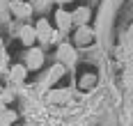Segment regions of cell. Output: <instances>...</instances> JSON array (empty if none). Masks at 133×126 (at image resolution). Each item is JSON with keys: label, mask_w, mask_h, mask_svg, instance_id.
Instances as JSON below:
<instances>
[{"label": "cell", "mask_w": 133, "mask_h": 126, "mask_svg": "<svg viewBox=\"0 0 133 126\" xmlns=\"http://www.w3.org/2000/svg\"><path fill=\"white\" fill-rule=\"evenodd\" d=\"M37 39H41L44 44H48V41L55 39V32L51 30V23H48L46 18H41L39 23H37Z\"/></svg>", "instance_id": "6da1fadb"}, {"label": "cell", "mask_w": 133, "mask_h": 126, "mask_svg": "<svg viewBox=\"0 0 133 126\" xmlns=\"http://www.w3.org/2000/svg\"><path fill=\"white\" fill-rule=\"evenodd\" d=\"M55 21H57V28L62 30V32H66V30L71 28V23H74V16L69 14V12H64V9H57L55 12Z\"/></svg>", "instance_id": "7a4b0ae2"}, {"label": "cell", "mask_w": 133, "mask_h": 126, "mask_svg": "<svg viewBox=\"0 0 133 126\" xmlns=\"http://www.w3.org/2000/svg\"><path fill=\"white\" fill-rule=\"evenodd\" d=\"M57 57H60V62H62V64H74V60H76V51H74L69 44H64V46H60Z\"/></svg>", "instance_id": "3957f363"}, {"label": "cell", "mask_w": 133, "mask_h": 126, "mask_svg": "<svg viewBox=\"0 0 133 126\" xmlns=\"http://www.w3.org/2000/svg\"><path fill=\"white\" fill-rule=\"evenodd\" d=\"M41 62H44V53H41L39 48H32V51L28 53V67H30V69H39Z\"/></svg>", "instance_id": "277c9868"}, {"label": "cell", "mask_w": 133, "mask_h": 126, "mask_svg": "<svg viewBox=\"0 0 133 126\" xmlns=\"http://www.w3.org/2000/svg\"><path fill=\"white\" fill-rule=\"evenodd\" d=\"M35 39H37V28H30V25L21 28V41L25 44V46H32Z\"/></svg>", "instance_id": "5b68a950"}, {"label": "cell", "mask_w": 133, "mask_h": 126, "mask_svg": "<svg viewBox=\"0 0 133 126\" xmlns=\"http://www.w3.org/2000/svg\"><path fill=\"white\" fill-rule=\"evenodd\" d=\"M92 37H94V30H92V28H87V25H80L78 32H76V41H78V44L92 41Z\"/></svg>", "instance_id": "8992f818"}, {"label": "cell", "mask_w": 133, "mask_h": 126, "mask_svg": "<svg viewBox=\"0 0 133 126\" xmlns=\"http://www.w3.org/2000/svg\"><path fill=\"white\" fill-rule=\"evenodd\" d=\"M71 16H74V23H76V25H87V21H90V9H87V7H80V9H76Z\"/></svg>", "instance_id": "52a82bcc"}, {"label": "cell", "mask_w": 133, "mask_h": 126, "mask_svg": "<svg viewBox=\"0 0 133 126\" xmlns=\"http://www.w3.org/2000/svg\"><path fill=\"white\" fill-rule=\"evenodd\" d=\"M12 9L16 16H30L32 12V5H25V2H18V0H14L12 2Z\"/></svg>", "instance_id": "ba28073f"}, {"label": "cell", "mask_w": 133, "mask_h": 126, "mask_svg": "<svg viewBox=\"0 0 133 126\" xmlns=\"http://www.w3.org/2000/svg\"><path fill=\"white\" fill-rule=\"evenodd\" d=\"M62 73H64V64H55V69L48 73V83H55V80H57Z\"/></svg>", "instance_id": "9c48e42d"}, {"label": "cell", "mask_w": 133, "mask_h": 126, "mask_svg": "<svg viewBox=\"0 0 133 126\" xmlns=\"http://www.w3.org/2000/svg\"><path fill=\"white\" fill-rule=\"evenodd\" d=\"M23 78H25V67H14V69H12V80L21 83Z\"/></svg>", "instance_id": "30bf717a"}, {"label": "cell", "mask_w": 133, "mask_h": 126, "mask_svg": "<svg viewBox=\"0 0 133 126\" xmlns=\"http://www.w3.org/2000/svg\"><path fill=\"white\" fill-rule=\"evenodd\" d=\"M94 83H96V78H94V76H83V80H80V87L90 89V87H94Z\"/></svg>", "instance_id": "8fae6325"}, {"label": "cell", "mask_w": 133, "mask_h": 126, "mask_svg": "<svg viewBox=\"0 0 133 126\" xmlns=\"http://www.w3.org/2000/svg\"><path fill=\"white\" fill-rule=\"evenodd\" d=\"M0 122H2V124H12L14 122V112H2V115H0Z\"/></svg>", "instance_id": "7c38bea8"}, {"label": "cell", "mask_w": 133, "mask_h": 126, "mask_svg": "<svg viewBox=\"0 0 133 126\" xmlns=\"http://www.w3.org/2000/svg\"><path fill=\"white\" fill-rule=\"evenodd\" d=\"M48 2H51V0H35V2H32V7H37V9H44Z\"/></svg>", "instance_id": "4fadbf2b"}, {"label": "cell", "mask_w": 133, "mask_h": 126, "mask_svg": "<svg viewBox=\"0 0 133 126\" xmlns=\"http://www.w3.org/2000/svg\"><path fill=\"white\" fill-rule=\"evenodd\" d=\"M55 2H60V5H64V2H71V0H55Z\"/></svg>", "instance_id": "5bb4252c"}, {"label": "cell", "mask_w": 133, "mask_h": 126, "mask_svg": "<svg viewBox=\"0 0 133 126\" xmlns=\"http://www.w3.org/2000/svg\"><path fill=\"white\" fill-rule=\"evenodd\" d=\"M5 5H7V0H0V7H5Z\"/></svg>", "instance_id": "9a60e30c"}, {"label": "cell", "mask_w": 133, "mask_h": 126, "mask_svg": "<svg viewBox=\"0 0 133 126\" xmlns=\"http://www.w3.org/2000/svg\"><path fill=\"white\" fill-rule=\"evenodd\" d=\"M112 5H119V0H112Z\"/></svg>", "instance_id": "2e32d148"}]
</instances>
